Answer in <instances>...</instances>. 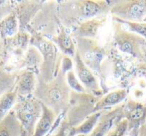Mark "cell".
Returning <instances> with one entry per match:
<instances>
[{"mask_svg":"<svg viewBox=\"0 0 146 136\" xmlns=\"http://www.w3.org/2000/svg\"><path fill=\"white\" fill-rule=\"evenodd\" d=\"M76 49L79 53L83 63L97 74H101V64L105 59L106 51L94 39L74 38Z\"/></svg>","mask_w":146,"mask_h":136,"instance_id":"cell-7","label":"cell"},{"mask_svg":"<svg viewBox=\"0 0 146 136\" xmlns=\"http://www.w3.org/2000/svg\"><path fill=\"white\" fill-rule=\"evenodd\" d=\"M128 132V122L125 118L119 119L106 136H125Z\"/></svg>","mask_w":146,"mask_h":136,"instance_id":"cell-24","label":"cell"},{"mask_svg":"<svg viewBox=\"0 0 146 136\" xmlns=\"http://www.w3.org/2000/svg\"><path fill=\"white\" fill-rule=\"evenodd\" d=\"M54 45L57 47L58 51L62 53L63 56L69 57V58H74L76 54V42L75 39L71 36L70 33H68L67 28L63 25L60 26V29L58 30L56 35L50 39Z\"/></svg>","mask_w":146,"mask_h":136,"instance_id":"cell-14","label":"cell"},{"mask_svg":"<svg viewBox=\"0 0 146 136\" xmlns=\"http://www.w3.org/2000/svg\"><path fill=\"white\" fill-rule=\"evenodd\" d=\"M73 67L78 79L85 88L86 92L95 97L100 98V96L103 94V89L101 88L93 72L83 63L78 51H76L75 56L73 58Z\"/></svg>","mask_w":146,"mask_h":136,"instance_id":"cell-9","label":"cell"},{"mask_svg":"<svg viewBox=\"0 0 146 136\" xmlns=\"http://www.w3.org/2000/svg\"><path fill=\"white\" fill-rule=\"evenodd\" d=\"M12 111L21 124L22 129L31 136L42 114V103L33 95L18 97Z\"/></svg>","mask_w":146,"mask_h":136,"instance_id":"cell-5","label":"cell"},{"mask_svg":"<svg viewBox=\"0 0 146 136\" xmlns=\"http://www.w3.org/2000/svg\"><path fill=\"white\" fill-rule=\"evenodd\" d=\"M104 111H99L92 113L91 115H89L85 120L81 122L80 124H78L77 126L71 127L68 129V136H76L78 134H85V135H89L93 129L95 128L96 124L98 123V120L101 117L102 113Z\"/></svg>","mask_w":146,"mask_h":136,"instance_id":"cell-19","label":"cell"},{"mask_svg":"<svg viewBox=\"0 0 146 136\" xmlns=\"http://www.w3.org/2000/svg\"><path fill=\"white\" fill-rule=\"evenodd\" d=\"M116 1L107 0H84L63 2L57 8V15L61 19L64 27H71L82 21L94 17L106 15L110 12Z\"/></svg>","mask_w":146,"mask_h":136,"instance_id":"cell-1","label":"cell"},{"mask_svg":"<svg viewBox=\"0 0 146 136\" xmlns=\"http://www.w3.org/2000/svg\"><path fill=\"white\" fill-rule=\"evenodd\" d=\"M65 80H66L67 85L70 88L71 91L76 92V93H87L85 88L83 87L81 82L78 79L77 75H76L75 71H74V68L69 69L65 73Z\"/></svg>","mask_w":146,"mask_h":136,"instance_id":"cell-21","label":"cell"},{"mask_svg":"<svg viewBox=\"0 0 146 136\" xmlns=\"http://www.w3.org/2000/svg\"><path fill=\"white\" fill-rule=\"evenodd\" d=\"M138 136H146V122L138 130Z\"/></svg>","mask_w":146,"mask_h":136,"instance_id":"cell-26","label":"cell"},{"mask_svg":"<svg viewBox=\"0 0 146 136\" xmlns=\"http://www.w3.org/2000/svg\"><path fill=\"white\" fill-rule=\"evenodd\" d=\"M37 76L34 70L24 69L16 76V81L14 85V91L18 97L32 96L36 89Z\"/></svg>","mask_w":146,"mask_h":136,"instance_id":"cell-13","label":"cell"},{"mask_svg":"<svg viewBox=\"0 0 146 136\" xmlns=\"http://www.w3.org/2000/svg\"><path fill=\"white\" fill-rule=\"evenodd\" d=\"M15 81L16 76L11 75L4 70H0V97L14 87Z\"/></svg>","mask_w":146,"mask_h":136,"instance_id":"cell-22","label":"cell"},{"mask_svg":"<svg viewBox=\"0 0 146 136\" xmlns=\"http://www.w3.org/2000/svg\"><path fill=\"white\" fill-rule=\"evenodd\" d=\"M71 90L65 80V73L60 70L57 76L48 83L37 79L36 89L33 96L43 105L50 108L57 116L66 111L70 99Z\"/></svg>","mask_w":146,"mask_h":136,"instance_id":"cell-2","label":"cell"},{"mask_svg":"<svg viewBox=\"0 0 146 136\" xmlns=\"http://www.w3.org/2000/svg\"><path fill=\"white\" fill-rule=\"evenodd\" d=\"M128 91L126 89H116L109 93L105 94L102 97L98 98L94 105L93 112L106 111V110L112 109L111 107H116L119 104H121L124 100L127 98Z\"/></svg>","mask_w":146,"mask_h":136,"instance_id":"cell-15","label":"cell"},{"mask_svg":"<svg viewBox=\"0 0 146 136\" xmlns=\"http://www.w3.org/2000/svg\"><path fill=\"white\" fill-rule=\"evenodd\" d=\"M20 136H29V135L26 133V132L24 131V130H22V133H21V135H20Z\"/></svg>","mask_w":146,"mask_h":136,"instance_id":"cell-27","label":"cell"},{"mask_svg":"<svg viewBox=\"0 0 146 136\" xmlns=\"http://www.w3.org/2000/svg\"><path fill=\"white\" fill-rule=\"evenodd\" d=\"M29 43L40 52L42 57L37 79L44 83H48L54 79L60 71L62 56L59 58V51L54 43L42 35L32 33L30 35Z\"/></svg>","mask_w":146,"mask_h":136,"instance_id":"cell-3","label":"cell"},{"mask_svg":"<svg viewBox=\"0 0 146 136\" xmlns=\"http://www.w3.org/2000/svg\"><path fill=\"white\" fill-rule=\"evenodd\" d=\"M76 136H88V135H85V134H78V135Z\"/></svg>","mask_w":146,"mask_h":136,"instance_id":"cell-29","label":"cell"},{"mask_svg":"<svg viewBox=\"0 0 146 136\" xmlns=\"http://www.w3.org/2000/svg\"><path fill=\"white\" fill-rule=\"evenodd\" d=\"M58 117L59 116H57L50 108L42 104V114L35 125L31 136H47L56 128L55 122Z\"/></svg>","mask_w":146,"mask_h":136,"instance_id":"cell-16","label":"cell"},{"mask_svg":"<svg viewBox=\"0 0 146 136\" xmlns=\"http://www.w3.org/2000/svg\"><path fill=\"white\" fill-rule=\"evenodd\" d=\"M0 41H1V39H0Z\"/></svg>","mask_w":146,"mask_h":136,"instance_id":"cell-30","label":"cell"},{"mask_svg":"<svg viewBox=\"0 0 146 136\" xmlns=\"http://www.w3.org/2000/svg\"><path fill=\"white\" fill-rule=\"evenodd\" d=\"M68 129H69L68 125H67V123L63 119L60 122L58 127L53 130L54 132L52 134H48L47 136H68Z\"/></svg>","mask_w":146,"mask_h":136,"instance_id":"cell-25","label":"cell"},{"mask_svg":"<svg viewBox=\"0 0 146 136\" xmlns=\"http://www.w3.org/2000/svg\"><path fill=\"white\" fill-rule=\"evenodd\" d=\"M128 122V131H134L138 136L139 128L146 122V106L140 102L130 100L123 104V115Z\"/></svg>","mask_w":146,"mask_h":136,"instance_id":"cell-10","label":"cell"},{"mask_svg":"<svg viewBox=\"0 0 146 136\" xmlns=\"http://www.w3.org/2000/svg\"><path fill=\"white\" fill-rule=\"evenodd\" d=\"M22 127L11 110L2 120H0V136H20Z\"/></svg>","mask_w":146,"mask_h":136,"instance_id":"cell-18","label":"cell"},{"mask_svg":"<svg viewBox=\"0 0 146 136\" xmlns=\"http://www.w3.org/2000/svg\"><path fill=\"white\" fill-rule=\"evenodd\" d=\"M98 98L89 93H76L71 91L69 104L66 111V115L63 118L69 128L77 126L91 115Z\"/></svg>","mask_w":146,"mask_h":136,"instance_id":"cell-4","label":"cell"},{"mask_svg":"<svg viewBox=\"0 0 146 136\" xmlns=\"http://www.w3.org/2000/svg\"><path fill=\"white\" fill-rule=\"evenodd\" d=\"M106 20H107V16L102 15V16L94 17V18L82 21L72 31L71 36L73 38H87L95 40L98 31L106 23Z\"/></svg>","mask_w":146,"mask_h":136,"instance_id":"cell-12","label":"cell"},{"mask_svg":"<svg viewBox=\"0 0 146 136\" xmlns=\"http://www.w3.org/2000/svg\"><path fill=\"white\" fill-rule=\"evenodd\" d=\"M114 26V43L119 49V51L128 54L136 59H144V46L146 40L140 37L139 35L124 29L121 24L115 22Z\"/></svg>","mask_w":146,"mask_h":136,"instance_id":"cell-6","label":"cell"},{"mask_svg":"<svg viewBox=\"0 0 146 136\" xmlns=\"http://www.w3.org/2000/svg\"><path fill=\"white\" fill-rule=\"evenodd\" d=\"M113 20L121 25H126V26H127V30L139 35L140 37H142V38L146 40V23L129 22V21H123V20H119V19H114V18H113Z\"/></svg>","mask_w":146,"mask_h":136,"instance_id":"cell-23","label":"cell"},{"mask_svg":"<svg viewBox=\"0 0 146 136\" xmlns=\"http://www.w3.org/2000/svg\"><path fill=\"white\" fill-rule=\"evenodd\" d=\"M142 22H144V23H146V16L143 18V20H142Z\"/></svg>","mask_w":146,"mask_h":136,"instance_id":"cell-28","label":"cell"},{"mask_svg":"<svg viewBox=\"0 0 146 136\" xmlns=\"http://www.w3.org/2000/svg\"><path fill=\"white\" fill-rule=\"evenodd\" d=\"M123 115V104L116 106L114 109L106 110L102 113L93 131L88 136H106L112 129L114 124L122 118Z\"/></svg>","mask_w":146,"mask_h":136,"instance_id":"cell-11","label":"cell"},{"mask_svg":"<svg viewBox=\"0 0 146 136\" xmlns=\"http://www.w3.org/2000/svg\"><path fill=\"white\" fill-rule=\"evenodd\" d=\"M110 13L114 19L129 22H142L146 16V0L116 1Z\"/></svg>","mask_w":146,"mask_h":136,"instance_id":"cell-8","label":"cell"},{"mask_svg":"<svg viewBox=\"0 0 146 136\" xmlns=\"http://www.w3.org/2000/svg\"><path fill=\"white\" fill-rule=\"evenodd\" d=\"M19 21L15 11H11L10 14L0 20V39L9 40L16 36L19 32Z\"/></svg>","mask_w":146,"mask_h":136,"instance_id":"cell-17","label":"cell"},{"mask_svg":"<svg viewBox=\"0 0 146 136\" xmlns=\"http://www.w3.org/2000/svg\"><path fill=\"white\" fill-rule=\"evenodd\" d=\"M13 88L0 97V120H2L13 109L17 101L18 96Z\"/></svg>","mask_w":146,"mask_h":136,"instance_id":"cell-20","label":"cell"}]
</instances>
